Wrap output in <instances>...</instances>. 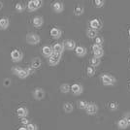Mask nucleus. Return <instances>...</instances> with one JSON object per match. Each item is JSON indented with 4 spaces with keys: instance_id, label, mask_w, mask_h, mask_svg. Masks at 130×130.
Masks as SVG:
<instances>
[{
    "instance_id": "nucleus-1",
    "label": "nucleus",
    "mask_w": 130,
    "mask_h": 130,
    "mask_svg": "<svg viewBox=\"0 0 130 130\" xmlns=\"http://www.w3.org/2000/svg\"><path fill=\"white\" fill-rule=\"evenodd\" d=\"M101 81L104 86H114L116 83V79L110 74H103L101 76Z\"/></svg>"
},
{
    "instance_id": "nucleus-2",
    "label": "nucleus",
    "mask_w": 130,
    "mask_h": 130,
    "mask_svg": "<svg viewBox=\"0 0 130 130\" xmlns=\"http://www.w3.org/2000/svg\"><path fill=\"white\" fill-rule=\"evenodd\" d=\"M40 36L36 33H29L26 36V42L29 45H37L40 43Z\"/></svg>"
},
{
    "instance_id": "nucleus-3",
    "label": "nucleus",
    "mask_w": 130,
    "mask_h": 130,
    "mask_svg": "<svg viewBox=\"0 0 130 130\" xmlns=\"http://www.w3.org/2000/svg\"><path fill=\"white\" fill-rule=\"evenodd\" d=\"M42 4H43V2L40 1V0H30L28 2V4H27V8H28L29 11L31 12L36 11L42 6Z\"/></svg>"
},
{
    "instance_id": "nucleus-4",
    "label": "nucleus",
    "mask_w": 130,
    "mask_h": 130,
    "mask_svg": "<svg viewBox=\"0 0 130 130\" xmlns=\"http://www.w3.org/2000/svg\"><path fill=\"white\" fill-rule=\"evenodd\" d=\"M13 72H14L15 75H17L21 79H25V78L29 76V74L27 73V71L25 69H22V68H20V67H14L13 68Z\"/></svg>"
},
{
    "instance_id": "nucleus-5",
    "label": "nucleus",
    "mask_w": 130,
    "mask_h": 130,
    "mask_svg": "<svg viewBox=\"0 0 130 130\" xmlns=\"http://www.w3.org/2000/svg\"><path fill=\"white\" fill-rule=\"evenodd\" d=\"M23 57V54L20 50H14L11 53V58L14 62H20Z\"/></svg>"
},
{
    "instance_id": "nucleus-6",
    "label": "nucleus",
    "mask_w": 130,
    "mask_h": 130,
    "mask_svg": "<svg viewBox=\"0 0 130 130\" xmlns=\"http://www.w3.org/2000/svg\"><path fill=\"white\" fill-rule=\"evenodd\" d=\"M60 59H61V54L54 53L53 55L49 58V63H50V65H52V66H55V65H57L59 63Z\"/></svg>"
},
{
    "instance_id": "nucleus-7",
    "label": "nucleus",
    "mask_w": 130,
    "mask_h": 130,
    "mask_svg": "<svg viewBox=\"0 0 130 130\" xmlns=\"http://www.w3.org/2000/svg\"><path fill=\"white\" fill-rule=\"evenodd\" d=\"M87 115L89 116H93V115H96L98 112V106L95 103H89L87 106V110H86Z\"/></svg>"
},
{
    "instance_id": "nucleus-8",
    "label": "nucleus",
    "mask_w": 130,
    "mask_h": 130,
    "mask_svg": "<svg viewBox=\"0 0 130 130\" xmlns=\"http://www.w3.org/2000/svg\"><path fill=\"white\" fill-rule=\"evenodd\" d=\"M89 25H90V28L91 29H94V30H98L102 27V22L99 19H93L90 21L89 22Z\"/></svg>"
},
{
    "instance_id": "nucleus-9",
    "label": "nucleus",
    "mask_w": 130,
    "mask_h": 130,
    "mask_svg": "<svg viewBox=\"0 0 130 130\" xmlns=\"http://www.w3.org/2000/svg\"><path fill=\"white\" fill-rule=\"evenodd\" d=\"M71 91L73 92L75 95H80L84 91V88L80 84H74L71 86Z\"/></svg>"
},
{
    "instance_id": "nucleus-10",
    "label": "nucleus",
    "mask_w": 130,
    "mask_h": 130,
    "mask_svg": "<svg viewBox=\"0 0 130 130\" xmlns=\"http://www.w3.org/2000/svg\"><path fill=\"white\" fill-rule=\"evenodd\" d=\"M63 45H64V49L67 51H73L76 49V42L73 40H66L63 42Z\"/></svg>"
},
{
    "instance_id": "nucleus-11",
    "label": "nucleus",
    "mask_w": 130,
    "mask_h": 130,
    "mask_svg": "<svg viewBox=\"0 0 130 130\" xmlns=\"http://www.w3.org/2000/svg\"><path fill=\"white\" fill-rule=\"evenodd\" d=\"M42 53H43L44 56L46 57H51L53 54H54V50H53V47H50V46H44L42 48Z\"/></svg>"
},
{
    "instance_id": "nucleus-12",
    "label": "nucleus",
    "mask_w": 130,
    "mask_h": 130,
    "mask_svg": "<svg viewBox=\"0 0 130 130\" xmlns=\"http://www.w3.org/2000/svg\"><path fill=\"white\" fill-rule=\"evenodd\" d=\"M62 35V31L61 29L57 28V27H54L51 29V36L54 39H59Z\"/></svg>"
},
{
    "instance_id": "nucleus-13",
    "label": "nucleus",
    "mask_w": 130,
    "mask_h": 130,
    "mask_svg": "<svg viewBox=\"0 0 130 130\" xmlns=\"http://www.w3.org/2000/svg\"><path fill=\"white\" fill-rule=\"evenodd\" d=\"M52 7H53V10L55 13H61V12L64 10V6L62 4V2H58V1L54 2Z\"/></svg>"
},
{
    "instance_id": "nucleus-14",
    "label": "nucleus",
    "mask_w": 130,
    "mask_h": 130,
    "mask_svg": "<svg viewBox=\"0 0 130 130\" xmlns=\"http://www.w3.org/2000/svg\"><path fill=\"white\" fill-rule=\"evenodd\" d=\"M33 95H34V98L36 100H42L45 97V91L42 88H36L34 93H33Z\"/></svg>"
},
{
    "instance_id": "nucleus-15",
    "label": "nucleus",
    "mask_w": 130,
    "mask_h": 130,
    "mask_svg": "<svg viewBox=\"0 0 130 130\" xmlns=\"http://www.w3.org/2000/svg\"><path fill=\"white\" fill-rule=\"evenodd\" d=\"M53 50H54V53L62 54L63 51H64V45L62 43H55L53 46Z\"/></svg>"
},
{
    "instance_id": "nucleus-16",
    "label": "nucleus",
    "mask_w": 130,
    "mask_h": 130,
    "mask_svg": "<svg viewBox=\"0 0 130 130\" xmlns=\"http://www.w3.org/2000/svg\"><path fill=\"white\" fill-rule=\"evenodd\" d=\"M75 53H76L78 56L83 57V56H85L87 54V49L85 47H83V46H77L76 49H75Z\"/></svg>"
},
{
    "instance_id": "nucleus-17",
    "label": "nucleus",
    "mask_w": 130,
    "mask_h": 130,
    "mask_svg": "<svg viewBox=\"0 0 130 130\" xmlns=\"http://www.w3.org/2000/svg\"><path fill=\"white\" fill-rule=\"evenodd\" d=\"M33 25L35 27H37V28H39V27H41L42 25L44 24V19L42 18V17H35L34 19H33Z\"/></svg>"
},
{
    "instance_id": "nucleus-18",
    "label": "nucleus",
    "mask_w": 130,
    "mask_h": 130,
    "mask_svg": "<svg viewBox=\"0 0 130 130\" xmlns=\"http://www.w3.org/2000/svg\"><path fill=\"white\" fill-rule=\"evenodd\" d=\"M8 26H9V20H8V18H5V17L0 18V29L5 30V29L8 28Z\"/></svg>"
},
{
    "instance_id": "nucleus-19",
    "label": "nucleus",
    "mask_w": 130,
    "mask_h": 130,
    "mask_svg": "<svg viewBox=\"0 0 130 130\" xmlns=\"http://www.w3.org/2000/svg\"><path fill=\"white\" fill-rule=\"evenodd\" d=\"M17 114L20 118H26L27 115H28V110L24 107H20V108L17 110Z\"/></svg>"
},
{
    "instance_id": "nucleus-20",
    "label": "nucleus",
    "mask_w": 130,
    "mask_h": 130,
    "mask_svg": "<svg viewBox=\"0 0 130 130\" xmlns=\"http://www.w3.org/2000/svg\"><path fill=\"white\" fill-rule=\"evenodd\" d=\"M41 65H42V61L40 58L38 57H35V58H33L32 59V62H31V67H33L34 69H38L41 67Z\"/></svg>"
},
{
    "instance_id": "nucleus-21",
    "label": "nucleus",
    "mask_w": 130,
    "mask_h": 130,
    "mask_svg": "<svg viewBox=\"0 0 130 130\" xmlns=\"http://www.w3.org/2000/svg\"><path fill=\"white\" fill-rule=\"evenodd\" d=\"M118 126H119V129H126L127 128V126H128V123H127V121H126V119L123 118V119H120L118 121Z\"/></svg>"
},
{
    "instance_id": "nucleus-22",
    "label": "nucleus",
    "mask_w": 130,
    "mask_h": 130,
    "mask_svg": "<svg viewBox=\"0 0 130 130\" xmlns=\"http://www.w3.org/2000/svg\"><path fill=\"white\" fill-rule=\"evenodd\" d=\"M73 109H74L73 105L71 103H69V102H66V103H64V105H63V110H64L65 113H67V114L72 113Z\"/></svg>"
},
{
    "instance_id": "nucleus-23",
    "label": "nucleus",
    "mask_w": 130,
    "mask_h": 130,
    "mask_svg": "<svg viewBox=\"0 0 130 130\" xmlns=\"http://www.w3.org/2000/svg\"><path fill=\"white\" fill-rule=\"evenodd\" d=\"M97 34V30H94V29H91V28L87 30V35L88 38H96Z\"/></svg>"
},
{
    "instance_id": "nucleus-24",
    "label": "nucleus",
    "mask_w": 130,
    "mask_h": 130,
    "mask_svg": "<svg viewBox=\"0 0 130 130\" xmlns=\"http://www.w3.org/2000/svg\"><path fill=\"white\" fill-rule=\"evenodd\" d=\"M84 11H85V9H84V7L82 5H77L75 7V9H74V14L76 15V16H81L84 14Z\"/></svg>"
},
{
    "instance_id": "nucleus-25",
    "label": "nucleus",
    "mask_w": 130,
    "mask_h": 130,
    "mask_svg": "<svg viewBox=\"0 0 130 130\" xmlns=\"http://www.w3.org/2000/svg\"><path fill=\"white\" fill-rule=\"evenodd\" d=\"M59 89L62 93H68V92L71 90V87L68 85V84H62V85L60 86Z\"/></svg>"
},
{
    "instance_id": "nucleus-26",
    "label": "nucleus",
    "mask_w": 130,
    "mask_h": 130,
    "mask_svg": "<svg viewBox=\"0 0 130 130\" xmlns=\"http://www.w3.org/2000/svg\"><path fill=\"white\" fill-rule=\"evenodd\" d=\"M88 102H87V101H85V100H81V101H79L78 102V107L80 109H82V110H87V106H88Z\"/></svg>"
},
{
    "instance_id": "nucleus-27",
    "label": "nucleus",
    "mask_w": 130,
    "mask_h": 130,
    "mask_svg": "<svg viewBox=\"0 0 130 130\" xmlns=\"http://www.w3.org/2000/svg\"><path fill=\"white\" fill-rule=\"evenodd\" d=\"M99 64H100V58L94 56V57H92L91 59H90V65H91L92 67H97Z\"/></svg>"
},
{
    "instance_id": "nucleus-28",
    "label": "nucleus",
    "mask_w": 130,
    "mask_h": 130,
    "mask_svg": "<svg viewBox=\"0 0 130 130\" xmlns=\"http://www.w3.org/2000/svg\"><path fill=\"white\" fill-rule=\"evenodd\" d=\"M118 108H119V104H118V102L112 101V102L109 103V109H110L111 111H117Z\"/></svg>"
},
{
    "instance_id": "nucleus-29",
    "label": "nucleus",
    "mask_w": 130,
    "mask_h": 130,
    "mask_svg": "<svg viewBox=\"0 0 130 130\" xmlns=\"http://www.w3.org/2000/svg\"><path fill=\"white\" fill-rule=\"evenodd\" d=\"M87 74L88 77L94 76L95 74V67H92V66H88L87 68Z\"/></svg>"
},
{
    "instance_id": "nucleus-30",
    "label": "nucleus",
    "mask_w": 130,
    "mask_h": 130,
    "mask_svg": "<svg viewBox=\"0 0 130 130\" xmlns=\"http://www.w3.org/2000/svg\"><path fill=\"white\" fill-rule=\"evenodd\" d=\"M15 9L18 13H22V12L24 11V5L22 3H17L16 6H15Z\"/></svg>"
},
{
    "instance_id": "nucleus-31",
    "label": "nucleus",
    "mask_w": 130,
    "mask_h": 130,
    "mask_svg": "<svg viewBox=\"0 0 130 130\" xmlns=\"http://www.w3.org/2000/svg\"><path fill=\"white\" fill-rule=\"evenodd\" d=\"M104 4H105L104 0H94V5L96 8H101L104 6Z\"/></svg>"
},
{
    "instance_id": "nucleus-32",
    "label": "nucleus",
    "mask_w": 130,
    "mask_h": 130,
    "mask_svg": "<svg viewBox=\"0 0 130 130\" xmlns=\"http://www.w3.org/2000/svg\"><path fill=\"white\" fill-rule=\"evenodd\" d=\"M103 43H104L103 37H101V36H97V37L95 38V44H96V45H99V46H101V47H102Z\"/></svg>"
},
{
    "instance_id": "nucleus-33",
    "label": "nucleus",
    "mask_w": 130,
    "mask_h": 130,
    "mask_svg": "<svg viewBox=\"0 0 130 130\" xmlns=\"http://www.w3.org/2000/svg\"><path fill=\"white\" fill-rule=\"evenodd\" d=\"M93 54H94V56H95V57H98V58H100V57H102V56L104 55V51H103V49L99 50V51L95 52V53H93Z\"/></svg>"
},
{
    "instance_id": "nucleus-34",
    "label": "nucleus",
    "mask_w": 130,
    "mask_h": 130,
    "mask_svg": "<svg viewBox=\"0 0 130 130\" xmlns=\"http://www.w3.org/2000/svg\"><path fill=\"white\" fill-rule=\"evenodd\" d=\"M27 130H37V126L34 124V123H29L26 126Z\"/></svg>"
},
{
    "instance_id": "nucleus-35",
    "label": "nucleus",
    "mask_w": 130,
    "mask_h": 130,
    "mask_svg": "<svg viewBox=\"0 0 130 130\" xmlns=\"http://www.w3.org/2000/svg\"><path fill=\"white\" fill-rule=\"evenodd\" d=\"M99 50H102V47H101V46L96 45V44H94V45L92 46V51H93V53L97 52V51H99Z\"/></svg>"
},
{
    "instance_id": "nucleus-36",
    "label": "nucleus",
    "mask_w": 130,
    "mask_h": 130,
    "mask_svg": "<svg viewBox=\"0 0 130 130\" xmlns=\"http://www.w3.org/2000/svg\"><path fill=\"white\" fill-rule=\"evenodd\" d=\"M21 122H22V124H24V125H28L29 124V120H28V119H26V118H22V120H21Z\"/></svg>"
},
{
    "instance_id": "nucleus-37",
    "label": "nucleus",
    "mask_w": 130,
    "mask_h": 130,
    "mask_svg": "<svg viewBox=\"0 0 130 130\" xmlns=\"http://www.w3.org/2000/svg\"><path fill=\"white\" fill-rule=\"evenodd\" d=\"M124 119H126V121H127L128 125H130V112H129V113H127V114H125Z\"/></svg>"
},
{
    "instance_id": "nucleus-38",
    "label": "nucleus",
    "mask_w": 130,
    "mask_h": 130,
    "mask_svg": "<svg viewBox=\"0 0 130 130\" xmlns=\"http://www.w3.org/2000/svg\"><path fill=\"white\" fill-rule=\"evenodd\" d=\"M25 70H26V71H27V73H28V74L30 75V74H33V73H34V71H35V69H34L33 67H28V68H27V69H25Z\"/></svg>"
},
{
    "instance_id": "nucleus-39",
    "label": "nucleus",
    "mask_w": 130,
    "mask_h": 130,
    "mask_svg": "<svg viewBox=\"0 0 130 130\" xmlns=\"http://www.w3.org/2000/svg\"><path fill=\"white\" fill-rule=\"evenodd\" d=\"M9 82H10V81L7 79V80L5 81V83H4V85H5V86H9V85H10V83H9Z\"/></svg>"
},
{
    "instance_id": "nucleus-40",
    "label": "nucleus",
    "mask_w": 130,
    "mask_h": 130,
    "mask_svg": "<svg viewBox=\"0 0 130 130\" xmlns=\"http://www.w3.org/2000/svg\"><path fill=\"white\" fill-rule=\"evenodd\" d=\"M2 8H3V3H2V2L0 1V10H1Z\"/></svg>"
},
{
    "instance_id": "nucleus-41",
    "label": "nucleus",
    "mask_w": 130,
    "mask_h": 130,
    "mask_svg": "<svg viewBox=\"0 0 130 130\" xmlns=\"http://www.w3.org/2000/svg\"><path fill=\"white\" fill-rule=\"evenodd\" d=\"M19 130H27L26 127H21V128H19Z\"/></svg>"
},
{
    "instance_id": "nucleus-42",
    "label": "nucleus",
    "mask_w": 130,
    "mask_h": 130,
    "mask_svg": "<svg viewBox=\"0 0 130 130\" xmlns=\"http://www.w3.org/2000/svg\"><path fill=\"white\" fill-rule=\"evenodd\" d=\"M128 35H129V37H130V28L128 29Z\"/></svg>"
},
{
    "instance_id": "nucleus-43",
    "label": "nucleus",
    "mask_w": 130,
    "mask_h": 130,
    "mask_svg": "<svg viewBox=\"0 0 130 130\" xmlns=\"http://www.w3.org/2000/svg\"><path fill=\"white\" fill-rule=\"evenodd\" d=\"M129 90H130V84H129Z\"/></svg>"
}]
</instances>
